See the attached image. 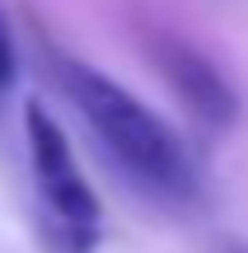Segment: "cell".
I'll return each mask as SVG.
<instances>
[{"mask_svg": "<svg viewBox=\"0 0 248 253\" xmlns=\"http://www.w3.org/2000/svg\"><path fill=\"white\" fill-rule=\"evenodd\" d=\"M150 61L159 66L164 84L178 94V103L202 126H215V131L234 126V118H239V94H234V84L225 80V71L202 47L183 42V38H174V33H155L150 38Z\"/></svg>", "mask_w": 248, "mask_h": 253, "instance_id": "3", "label": "cell"}, {"mask_svg": "<svg viewBox=\"0 0 248 253\" xmlns=\"http://www.w3.org/2000/svg\"><path fill=\"white\" fill-rule=\"evenodd\" d=\"M24 136H28V164H33L37 202H42V220H75V225H99V192L80 173L71 150V136L61 122L42 108L37 99L24 103Z\"/></svg>", "mask_w": 248, "mask_h": 253, "instance_id": "2", "label": "cell"}, {"mask_svg": "<svg viewBox=\"0 0 248 253\" xmlns=\"http://www.w3.org/2000/svg\"><path fill=\"white\" fill-rule=\"evenodd\" d=\"M14 42H9V28H5V19H0V94L14 84Z\"/></svg>", "mask_w": 248, "mask_h": 253, "instance_id": "4", "label": "cell"}, {"mask_svg": "<svg viewBox=\"0 0 248 253\" xmlns=\"http://www.w3.org/2000/svg\"><path fill=\"white\" fill-rule=\"evenodd\" d=\"M225 253H248V249H244V244H234V249H225Z\"/></svg>", "mask_w": 248, "mask_h": 253, "instance_id": "5", "label": "cell"}, {"mask_svg": "<svg viewBox=\"0 0 248 253\" xmlns=\"http://www.w3.org/2000/svg\"><path fill=\"white\" fill-rule=\"evenodd\" d=\"M56 80L66 99L89 122L94 141L108 150V160L127 173L136 188L164 202H192L197 197V164L187 155L183 136L174 131L155 108L136 99L127 84L108 80L103 71L71 56H56Z\"/></svg>", "mask_w": 248, "mask_h": 253, "instance_id": "1", "label": "cell"}]
</instances>
